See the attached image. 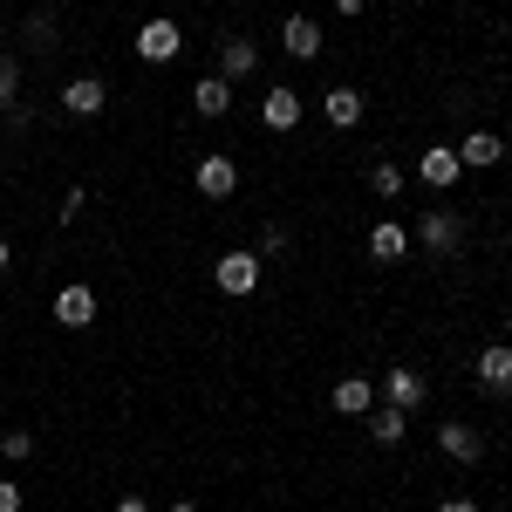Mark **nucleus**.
Wrapping results in <instances>:
<instances>
[{"label": "nucleus", "instance_id": "15", "mask_svg": "<svg viewBox=\"0 0 512 512\" xmlns=\"http://www.w3.org/2000/svg\"><path fill=\"white\" fill-rule=\"evenodd\" d=\"M55 321H62V328H89V321H96V294H89V287H62V294H55Z\"/></svg>", "mask_w": 512, "mask_h": 512}, {"label": "nucleus", "instance_id": "29", "mask_svg": "<svg viewBox=\"0 0 512 512\" xmlns=\"http://www.w3.org/2000/svg\"><path fill=\"white\" fill-rule=\"evenodd\" d=\"M0 274H7V239H0Z\"/></svg>", "mask_w": 512, "mask_h": 512}, {"label": "nucleus", "instance_id": "23", "mask_svg": "<svg viewBox=\"0 0 512 512\" xmlns=\"http://www.w3.org/2000/svg\"><path fill=\"white\" fill-rule=\"evenodd\" d=\"M260 253H287V226H267L260 233Z\"/></svg>", "mask_w": 512, "mask_h": 512}, {"label": "nucleus", "instance_id": "22", "mask_svg": "<svg viewBox=\"0 0 512 512\" xmlns=\"http://www.w3.org/2000/svg\"><path fill=\"white\" fill-rule=\"evenodd\" d=\"M28 451H35V437H28V431H0V458H14V465H21Z\"/></svg>", "mask_w": 512, "mask_h": 512}, {"label": "nucleus", "instance_id": "27", "mask_svg": "<svg viewBox=\"0 0 512 512\" xmlns=\"http://www.w3.org/2000/svg\"><path fill=\"white\" fill-rule=\"evenodd\" d=\"M362 7H369V0H335V14H362Z\"/></svg>", "mask_w": 512, "mask_h": 512}, {"label": "nucleus", "instance_id": "17", "mask_svg": "<svg viewBox=\"0 0 512 512\" xmlns=\"http://www.w3.org/2000/svg\"><path fill=\"white\" fill-rule=\"evenodd\" d=\"M478 383L485 390H512V349L506 342H492V349L478 355Z\"/></svg>", "mask_w": 512, "mask_h": 512}, {"label": "nucleus", "instance_id": "13", "mask_svg": "<svg viewBox=\"0 0 512 512\" xmlns=\"http://www.w3.org/2000/svg\"><path fill=\"white\" fill-rule=\"evenodd\" d=\"M260 123H267V130H294V123H301V96H294V89H267V96H260Z\"/></svg>", "mask_w": 512, "mask_h": 512}, {"label": "nucleus", "instance_id": "19", "mask_svg": "<svg viewBox=\"0 0 512 512\" xmlns=\"http://www.w3.org/2000/svg\"><path fill=\"white\" fill-rule=\"evenodd\" d=\"M403 431H410V410H369V437H376V444H403Z\"/></svg>", "mask_w": 512, "mask_h": 512}, {"label": "nucleus", "instance_id": "16", "mask_svg": "<svg viewBox=\"0 0 512 512\" xmlns=\"http://www.w3.org/2000/svg\"><path fill=\"white\" fill-rule=\"evenodd\" d=\"M383 390H390L396 410H417V403H424V376H417V369H383Z\"/></svg>", "mask_w": 512, "mask_h": 512}, {"label": "nucleus", "instance_id": "21", "mask_svg": "<svg viewBox=\"0 0 512 512\" xmlns=\"http://www.w3.org/2000/svg\"><path fill=\"white\" fill-rule=\"evenodd\" d=\"M14 96H21V62L0 55V110H14Z\"/></svg>", "mask_w": 512, "mask_h": 512}, {"label": "nucleus", "instance_id": "2", "mask_svg": "<svg viewBox=\"0 0 512 512\" xmlns=\"http://www.w3.org/2000/svg\"><path fill=\"white\" fill-rule=\"evenodd\" d=\"M178 48H185L178 21H144V28H137V55H144V62H178Z\"/></svg>", "mask_w": 512, "mask_h": 512}, {"label": "nucleus", "instance_id": "4", "mask_svg": "<svg viewBox=\"0 0 512 512\" xmlns=\"http://www.w3.org/2000/svg\"><path fill=\"white\" fill-rule=\"evenodd\" d=\"M103 103H110V89H103L96 76L62 82V110H69V117H103Z\"/></svg>", "mask_w": 512, "mask_h": 512}, {"label": "nucleus", "instance_id": "10", "mask_svg": "<svg viewBox=\"0 0 512 512\" xmlns=\"http://www.w3.org/2000/svg\"><path fill=\"white\" fill-rule=\"evenodd\" d=\"M280 48H287L294 62H315V55H321V28L308 21V14H294V21L280 28Z\"/></svg>", "mask_w": 512, "mask_h": 512}, {"label": "nucleus", "instance_id": "9", "mask_svg": "<svg viewBox=\"0 0 512 512\" xmlns=\"http://www.w3.org/2000/svg\"><path fill=\"white\" fill-rule=\"evenodd\" d=\"M192 110L198 117H226V110H233V82L226 76H198L192 82Z\"/></svg>", "mask_w": 512, "mask_h": 512}, {"label": "nucleus", "instance_id": "26", "mask_svg": "<svg viewBox=\"0 0 512 512\" xmlns=\"http://www.w3.org/2000/svg\"><path fill=\"white\" fill-rule=\"evenodd\" d=\"M437 512H478V506H472V499H444Z\"/></svg>", "mask_w": 512, "mask_h": 512}, {"label": "nucleus", "instance_id": "8", "mask_svg": "<svg viewBox=\"0 0 512 512\" xmlns=\"http://www.w3.org/2000/svg\"><path fill=\"white\" fill-rule=\"evenodd\" d=\"M403 253H410V233H403L396 219H376V226H369V260H383V267H396Z\"/></svg>", "mask_w": 512, "mask_h": 512}, {"label": "nucleus", "instance_id": "14", "mask_svg": "<svg viewBox=\"0 0 512 512\" xmlns=\"http://www.w3.org/2000/svg\"><path fill=\"white\" fill-rule=\"evenodd\" d=\"M499 158H506V144H499L492 130H472V137L458 144V164H465V171H492Z\"/></svg>", "mask_w": 512, "mask_h": 512}, {"label": "nucleus", "instance_id": "28", "mask_svg": "<svg viewBox=\"0 0 512 512\" xmlns=\"http://www.w3.org/2000/svg\"><path fill=\"white\" fill-rule=\"evenodd\" d=\"M171 512H198V506H192V499H178V506H171Z\"/></svg>", "mask_w": 512, "mask_h": 512}, {"label": "nucleus", "instance_id": "25", "mask_svg": "<svg viewBox=\"0 0 512 512\" xmlns=\"http://www.w3.org/2000/svg\"><path fill=\"white\" fill-rule=\"evenodd\" d=\"M117 512H151V499H137V492H130V499H117Z\"/></svg>", "mask_w": 512, "mask_h": 512}, {"label": "nucleus", "instance_id": "6", "mask_svg": "<svg viewBox=\"0 0 512 512\" xmlns=\"http://www.w3.org/2000/svg\"><path fill=\"white\" fill-rule=\"evenodd\" d=\"M192 178H198V192H205V198H233L239 192V164L233 158H198Z\"/></svg>", "mask_w": 512, "mask_h": 512}, {"label": "nucleus", "instance_id": "20", "mask_svg": "<svg viewBox=\"0 0 512 512\" xmlns=\"http://www.w3.org/2000/svg\"><path fill=\"white\" fill-rule=\"evenodd\" d=\"M369 185H376L383 198H396V192H403V164H390V158H383V164H369Z\"/></svg>", "mask_w": 512, "mask_h": 512}, {"label": "nucleus", "instance_id": "7", "mask_svg": "<svg viewBox=\"0 0 512 512\" xmlns=\"http://www.w3.org/2000/svg\"><path fill=\"white\" fill-rule=\"evenodd\" d=\"M328 403H335L342 417H369V410H376V383H369V376H342Z\"/></svg>", "mask_w": 512, "mask_h": 512}, {"label": "nucleus", "instance_id": "18", "mask_svg": "<svg viewBox=\"0 0 512 512\" xmlns=\"http://www.w3.org/2000/svg\"><path fill=\"white\" fill-rule=\"evenodd\" d=\"M328 123L335 130H355L362 123V89H328Z\"/></svg>", "mask_w": 512, "mask_h": 512}, {"label": "nucleus", "instance_id": "12", "mask_svg": "<svg viewBox=\"0 0 512 512\" xmlns=\"http://www.w3.org/2000/svg\"><path fill=\"white\" fill-rule=\"evenodd\" d=\"M437 444H444L458 465H478V458H485V437H478L472 424H437Z\"/></svg>", "mask_w": 512, "mask_h": 512}, {"label": "nucleus", "instance_id": "3", "mask_svg": "<svg viewBox=\"0 0 512 512\" xmlns=\"http://www.w3.org/2000/svg\"><path fill=\"white\" fill-rule=\"evenodd\" d=\"M417 239H424L431 253H458V246H465V219H458V212H424V219H417Z\"/></svg>", "mask_w": 512, "mask_h": 512}, {"label": "nucleus", "instance_id": "24", "mask_svg": "<svg viewBox=\"0 0 512 512\" xmlns=\"http://www.w3.org/2000/svg\"><path fill=\"white\" fill-rule=\"evenodd\" d=\"M0 512H21V485L14 478H0Z\"/></svg>", "mask_w": 512, "mask_h": 512}, {"label": "nucleus", "instance_id": "11", "mask_svg": "<svg viewBox=\"0 0 512 512\" xmlns=\"http://www.w3.org/2000/svg\"><path fill=\"white\" fill-rule=\"evenodd\" d=\"M253 69H260V48H253V41H246V35H233V41H219V76H226V82H239V76H253Z\"/></svg>", "mask_w": 512, "mask_h": 512}, {"label": "nucleus", "instance_id": "1", "mask_svg": "<svg viewBox=\"0 0 512 512\" xmlns=\"http://www.w3.org/2000/svg\"><path fill=\"white\" fill-rule=\"evenodd\" d=\"M212 280H219V294H233V301H246V294L260 287V253H219V267H212Z\"/></svg>", "mask_w": 512, "mask_h": 512}, {"label": "nucleus", "instance_id": "5", "mask_svg": "<svg viewBox=\"0 0 512 512\" xmlns=\"http://www.w3.org/2000/svg\"><path fill=\"white\" fill-rule=\"evenodd\" d=\"M417 178H424V185H437V192H451V185L465 178V164H458V151H444V144H431V151L417 158Z\"/></svg>", "mask_w": 512, "mask_h": 512}]
</instances>
